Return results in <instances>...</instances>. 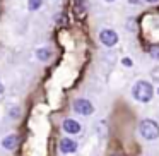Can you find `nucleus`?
Listing matches in <instances>:
<instances>
[{
	"mask_svg": "<svg viewBox=\"0 0 159 156\" xmlns=\"http://www.w3.org/2000/svg\"><path fill=\"white\" fill-rule=\"evenodd\" d=\"M132 94H134V98L137 101L147 103V101H151L152 96H154V87H152V84L147 83V81H137L134 89H132Z\"/></svg>",
	"mask_w": 159,
	"mask_h": 156,
	"instance_id": "1",
	"label": "nucleus"
},
{
	"mask_svg": "<svg viewBox=\"0 0 159 156\" xmlns=\"http://www.w3.org/2000/svg\"><path fill=\"white\" fill-rule=\"evenodd\" d=\"M139 132H140V135L144 139L154 141V139L159 137V125L154 120H151V118H145V120H142L139 124Z\"/></svg>",
	"mask_w": 159,
	"mask_h": 156,
	"instance_id": "2",
	"label": "nucleus"
},
{
	"mask_svg": "<svg viewBox=\"0 0 159 156\" xmlns=\"http://www.w3.org/2000/svg\"><path fill=\"white\" fill-rule=\"evenodd\" d=\"M74 110H75L79 115L87 117V115H91V113L94 111V106H93V103H91V101L80 98V100H75V101H74Z\"/></svg>",
	"mask_w": 159,
	"mask_h": 156,
	"instance_id": "3",
	"label": "nucleus"
},
{
	"mask_svg": "<svg viewBox=\"0 0 159 156\" xmlns=\"http://www.w3.org/2000/svg\"><path fill=\"white\" fill-rule=\"evenodd\" d=\"M99 40L104 46H115L118 43V35L113 29H103L99 33Z\"/></svg>",
	"mask_w": 159,
	"mask_h": 156,
	"instance_id": "4",
	"label": "nucleus"
},
{
	"mask_svg": "<svg viewBox=\"0 0 159 156\" xmlns=\"http://www.w3.org/2000/svg\"><path fill=\"white\" fill-rule=\"evenodd\" d=\"M63 130L69 132V134H79L80 132V124L77 120L67 118V120H63Z\"/></svg>",
	"mask_w": 159,
	"mask_h": 156,
	"instance_id": "5",
	"label": "nucleus"
},
{
	"mask_svg": "<svg viewBox=\"0 0 159 156\" xmlns=\"http://www.w3.org/2000/svg\"><path fill=\"white\" fill-rule=\"evenodd\" d=\"M75 149H77V142L72 141V139L65 137L60 141V151L62 153H74Z\"/></svg>",
	"mask_w": 159,
	"mask_h": 156,
	"instance_id": "6",
	"label": "nucleus"
},
{
	"mask_svg": "<svg viewBox=\"0 0 159 156\" xmlns=\"http://www.w3.org/2000/svg\"><path fill=\"white\" fill-rule=\"evenodd\" d=\"M17 142H19V137L16 134H11V135H7V137H4L2 146H4L5 149H9V151H12V149L17 148Z\"/></svg>",
	"mask_w": 159,
	"mask_h": 156,
	"instance_id": "7",
	"label": "nucleus"
},
{
	"mask_svg": "<svg viewBox=\"0 0 159 156\" xmlns=\"http://www.w3.org/2000/svg\"><path fill=\"white\" fill-rule=\"evenodd\" d=\"M50 55H52V52H50L48 48H39V50H36V57H38L39 60H48Z\"/></svg>",
	"mask_w": 159,
	"mask_h": 156,
	"instance_id": "8",
	"label": "nucleus"
},
{
	"mask_svg": "<svg viewBox=\"0 0 159 156\" xmlns=\"http://www.w3.org/2000/svg\"><path fill=\"white\" fill-rule=\"evenodd\" d=\"M43 5V0H28V7L29 11H38Z\"/></svg>",
	"mask_w": 159,
	"mask_h": 156,
	"instance_id": "9",
	"label": "nucleus"
},
{
	"mask_svg": "<svg viewBox=\"0 0 159 156\" xmlns=\"http://www.w3.org/2000/svg\"><path fill=\"white\" fill-rule=\"evenodd\" d=\"M123 65L130 67V65H132V60H130V59H123Z\"/></svg>",
	"mask_w": 159,
	"mask_h": 156,
	"instance_id": "10",
	"label": "nucleus"
},
{
	"mask_svg": "<svg viewBox=\"0 0 159 156\" xmlns=\"http://www.w3.org/2000/svg\"><path fill=\"white\" fill-rule=\"evenodd\" d=\"M145 2H149V4H156V2H159V0H145Z\"/></svg>",
	"mask_w": 159,
	"mask_h": 156,
	"instance_id": "11",
	"label": "nucleus"
},
{
	"mask_svg": "<svg viewBox=\"0 0 159 156\" xmlns=\"http://www.w3.org/2000/svg\"><path fill=\"white\" fill-rule=\"evenodd\" d=\"M128 2H130V4H132V2H134V4H137L139 0H128Z\"/></svg>",
	"mask_w": 159,
	"mask_h": 156,
	"instance_id": "12",
	"label": "nucleus"
},
{
	"mask_svg": "<svg viewBox=\"0 0 159 156\" xmlns=\"http://www.w3.org/2000/svg\"><path fill=\"white\" fill-rule=\"evenodd\" d=\"M2 91H4V87H2V84H0V93H2Z\"/></svg>",
	"mask_w": 159,
	"mask_h": 156,
	"instance_id": "13",
	"label": "nucleus"
},
{
	"mask_svg": "<svg viewBox=\"0 0 159 156\" xmlns=\"http://www.w3.org/2000/svg\"><path fill=\"white\" fill-rule=\"evenodd\" d=\"M106 2H113V0H106Z\"/></svg>",
	"mask_w": 159,
	"mask_h": 156,
	"instance_id": "14",
	"label": "nucleus"
}]
</instances>
